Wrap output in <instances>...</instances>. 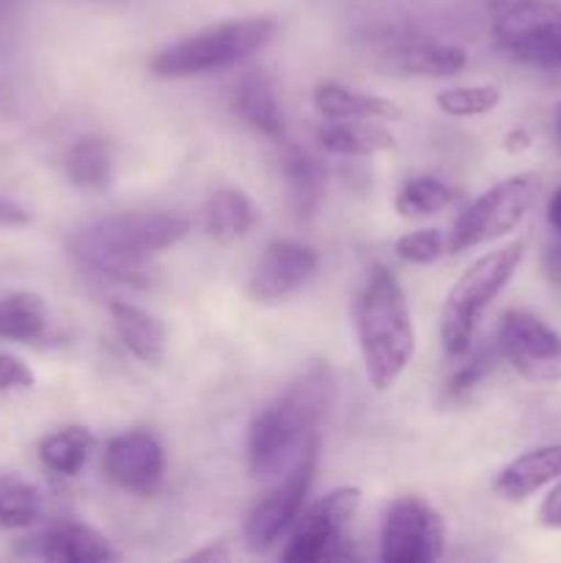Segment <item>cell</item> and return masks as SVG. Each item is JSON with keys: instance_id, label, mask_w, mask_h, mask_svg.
Instances as JSON below:
<instances>
[{"instance_id": "obj_24", "label": "cell", "mask_w": 561, "mask_h": 563, "mask_svg": "<svg viewBox=\"0 0 561 563\" xmlns=\"http://www.w3.org/2000/svg\"><path fill=\"white\" fill-rule=\"evenodd\" d=\"M66 176L77 190L102 192L113 185V152L110 143L99 135H86L72 143L66 154Z\"/></svg>"}, {"instance_id": "obj_8", "label": "cell", "mask_w": 561, "mask_h": 563, "mask_svg": "<svg viewBox=\"0 0 561 563\" xmlns=\"http://www.w3.org/2000/svg\"><path fill=\"white\" fill-rule=\"evenodd\" d=\"M317 451L319 438L308 440L306 449L286 467V476L248 511L245 539L253 550L273 548L286 531H292L295 520L302 515V506H306L308 493L314 487V476H317Z\"/></svg>"}, {"instance_id": "obj_22", "label": "cell", "mask_w": 561, "mask_h": 563, "mask_svg": "<svg viewBox=\"0 0 561 563\" xmlns=\"http://www.w3.org/2000/svg\"><path fill=\"white\" fill-rule=\"evenodd\" d=\"M317 143L330 154L341 157H369V154L388 152L396 146V137L388 126L374 119L363 121H330L319 126Z\"/></svg>"}, {"instance_id": "obj_6", "label": "cell", "mask_w": 561, "mask_h": 563, "mask_svg": "<svg viewBox=\"0 0 561 563\" xmlns=\"http://www.w3.org/2000/svg\"><path fill=\"white\" fill-rule=\"evenodd\" d=\"M495 47L534 69H561V3L493 0Z\"/></svg>"}, {"instance_id": "obj_17", "label": "cell", "mask_w": 561, "mask_h": 563, "mask_svg": "<svg viewBox=\"0 0 561 563\" xmlns=\"http://www.w3.org/2000/svg\"><path fill=\"white\" fill-rule=\"evenodd\" d=\"M391 69L407 77H454L468 66V53L457 44L432 38H405L388 53Z\"/></svg>"}, {"instance_id": "obj_30", "label": "cell", "mask_w": 561, "mask_h": 563, "mask_svg": "<svg viewBox=\"0 0 561 563\" xmlns=\"http://www.w3.org/2000/svg\"><path fill=\"white\" fill-rule=\"evenodd\" d=\"M493 366H495V352L482 350L479 355H473L471 361L462 363V366L451 374L449 383H446L443 396L449 401H462L465 396H471L473 390L484 383V377L493 372Z\"/></svg>"}, {"instance_id": "obj_37", "label": "cell", "mask_w": 561, "mask_h": 563, "mask_svg": "<svg viewBox=\"0 0 561 563\" xmlns=\"http://www.w3.org/2000/svg\"><path fill=\"white\" fill-rule=\"evenodd\" d=\"M553 137H556V143H559V148H561V104L556 108V113H553Z\"/></svg>"}, {"instance_id": "obj_13", "label": "cell", "mask_w": 561, "mask_h": 563, "mask_svg": "<svg viewBox=\"0 0 561 563\" xmlns=\"http://www.w3.org/2000/svg\"><path fill=\"white\" fill-rule=\"evenodd\" d=\"M319 253L297 240H273L253 264L248 291L256 302H280L317 275Z\"/></svg>"}, {"instance_id": "obj_15", "label": "cell", "mask_w": 561, "mask_h": 563, "mask_svg": "<svg viewBox=\"0 0 561 563\" xmlns=\"http://www.w3.org/2000/svg\"><path fill=\"white\" fill-rule=\"evenodd\" d=\"M280 176H284L286 201H289L292 214L300 223L317 218L324 203V190H328L322 163L302 146L286 143L284 152H280Z\"/></svg>"}, {"instance_id": "obj_32", "label": "cell", "mask_w": 561, "mask_h": 563, "mask_svg": "<svg viewBox=\"0 0 561 563\" xmlns=\"http://www.w3.org/2000/svg\"><path fill=\"white\" fill-rule=\"evenodd\" d=\"M539 526L561 531V482L544 495L542 506H539Z\"/></svg>"}, {"instance_id": "obj_23", "label": "cell", "mask_w": 561, "mask_h": 563, "mask_svg": "<svg viewBox=\"0 0 561 563\" xmlns=\"http://www.w3.org/2000/svg\"><path fill=\"white\" fill-rule=\"evenodd\" d=\"M50 324L47 302L33 291H6L0 295V341L36 344Z\"/></svg>"}, {"instance_id": "obj_35", "label": "cell", "mask_w": 561, "mask_h": 563, "mask_svg": "<svg viewBox=\"0 0 561 563\" xmlns=\"http://www.w3.org/2000/svg\"><path fill=\"white\" fill-rule=\"evenodd\" d=\"M548 223L553 225L556 231H561V187L550 196L548 201Z\"/></svg>"}, {"instance_id": "obj_1", "label": "cell", "mask_w": 561, "mask_h": 563, "mask_svg": "<svg viewBox=\"0 0 561 563\" xmlns=\"http://www.w3.org/2000/svg\"><path fill=\"white\" fill-rule=\"evenodd\" d=\"M187 231V218L174 212L105 214L72 234L69 256L88 275L116 284L146 286L152 280V258L179 245Z\"/></svg>"}, {"instance_id": "obj_19", "label": "cell", "mask_w": 561, "mask_h": 563, "mask_svg": "<svg viewBox=\"0 0 561 563\" xmlns=\"http://www.w3.org/2000/svg\"><path fill=\"white\" fill-rule=\"evenodd\" d=\"M561 478V443L526 451L504 467L495 478V493L506 500H526L544 484Z\"/></svg>"}, {"instance_id": "obj_12", "label": "cell", "mask_w": 561, "mask_h": 563, "mask_svg": "<svg viewBox=\"0 0 561 563\" xmlns=\"http://www.w3.org/2000/svg\"><path fill=\"white\" fill-rule=\"evenodd\" d=\"M105 473L116 487L138 498H154L165 487L168 460L152 432H124L105 449Z\"/></svg>"}, {"instance_id": "obj_26", "label": "cell", "mask_w": 561, "mask_h": 563, "mask_svg": "<svg viewBox=\"0 0 561 563\" xmlns=\"http://www.w3.org/2000/svg\"><path fill=\"white\" fill-rule=\"evenodd\" d=\"M44 498L33 484L14 476H0V528L25 531L42 520Z\"/></svg>"}, {"instance_id": "obj_28", "label": "cell", "mask_w": 561, "mask_h": 563, "mask_svg": "<svg viewBox=\"0 0 561 563\" xmlns=\"http://www.w3.org/2000/svg\"><path fill=\"white\" fill-rule=\"evenodd\" d=\"M501 99H504V93L495 82H479V86L446 88L435 97V104L451 119H471V115H484L495 110Z\"/></svg>"}, {"instance_id": "obj_11", "label": "cell", "mask_w": 561, "mask_h": 563, "mask_svg": "<svg viewBox=\"0 0 561 563\" xmlns=\"http://www.w3.org/2000/svg\"><path fill=\"white\" fill-rule=\"evenodd\" d=\"M498 352L520 377L531 383L561 379V335L534 313L512 308L501 317Z\"/></svg>"}, {"instance_id": "obj_14", "label": "cell", "mask_w": 561, "mask_h": 563, "mask_svg": "<svg viewBox=\"0 0 561 563\" xmlns=\"http://www.w3.org/2000/svg\"><path fill=\"white\" fill-rule=\"evenodd\" d=\"M14 553L22 555V559H42L55 563H102L119 559V553L110 548L102 533L94 531L91 526L72 520L55 522V526L44 528L33 537L20 539Z\"/></svg>"}, {"instance_id": "obj_18", "label": "cell", "mask_w": 561, "mask_h": 563, "mask_svg": "<svg viewBox=\"0 0 561 563\" xmlns=\"http://www.w3.org/2000/svg\"><path fill=\"white\" fill-rule=\"evenodd\" d=\"M258 220H262V212L240 187H218L204 209L207 234L220 245H234V242L245 240L256 229Z\"/></svg>"}, {"instance_id": "obj_9", "label": "cell", "mask_w": 561, "mask_h": 563, "mask_svg": "<svg viewBox=\"0 0 561 563\" xmlns=\"http://www.w3.org/2000/svg\"><path fill=\"white\" fill-rule=\"evenodd\" d=\"M361 506V489L339 487L319 498L295 520L289 542L280 550L286 563H319L339 555L346 526Z\"/></svg>"}, {"instance_id": "obj_7", "label": "cell", "mask_w": 561, "mask_h": 563, "mask_svg": "<svg viewBox=\"0 0 561 563\" xmlns=\"http://www.w3.org/2000/svg\"><path fill=\"white\" fill-rule=\"evenodd\" d=\"M537 190L539 181L531 174L509 176L484 190L457 218L449 236V253H465L515 231L537 201Z\"/></svg>"}, {"instance_id": "obj_4", "label": "cell", "mask_w": 561, "mask_h": 563, "mask_svg": "<svg viewBox=\"0 0 561 563\" xmlns=\"http://www.w3.org/2000/svg\"><path fill=\"white\" fill-rule=\"evenodd\" d=\"M278 22L273 16H242V20L215 22L179 42L165 44L148 58V71L163 80L209 75L229 69L251 55L262 53L273 42Z\"/></svg>"}, {"instance_id": "obj_5", "label": "cell", "mask_w": 561, "mask_h": 563, "mask_svg": "<svg viewBox=\"0 0 561 563\" xmlns=\"http://www.w3.org/2000/svg\"><path fill=\"white\" fill-rule=\"evenodd\" d=\"M522 253H526L522 242H506L471 262V267L457 278L440 311V341H443L446 355L462 357L471 352L479 319L487 311L490 302L506 289L512 275L520 267Z\"/></svg>"}, {"instance_id": "obj_34", "label": "cell", "mask_w": 561, "mask_h": 563, "mask_svg": "<svg viewBox=\"0 0 561 563\" xmlns=\"http://www.w3.org/2000/svg\"><path fill=\"white\" fill-rule=\"evenodd\" d=\"M544 273L561 289V242H553V245L544 251Z\"/></svg>"}, {"instance_id": "obj_20", "label": "cell", "mask_w": 561, "mask_h": 563, "mask_svg": "<svg viewBox=\"0 0 561 563\" xmlns=\"http://www.w3.org/2000/svg\"><path fill=\"white\" fill-rule=\"evenodd\" d=\"M110 322L135 361L143 366H157L165 352V328L157 317L127 300H113L108 306Z\"/></svg>"}, {"instance_id": "obj_16", "label": "cell", "mask_w": 561, "mask_h": 563, "mask_svg": "<svg viewBox=\"0 0 561 563\" xmlns=\"http://www.w3.org/2000/svg\"><path fill=\"white\" fill-rule=\"evenodd\" d=\"M234 108L240 119L245 121L251 130H256L264 137H284V110H280L278 91L275 82L262 66H253L237 82Z\"/></svg>"}, {"instance_id": "obj_33", "label": "cell", "mask_w": 561, "mask_h": 563, "mask_svg": "<svg viewBox=\"0 0 561 563\" xmlns=\"http://www.w3.org/2000/svg\"><path fill=\"white\" fill-rule=\"evenodd\" d=\"M31 220L33 214L28 212L22 203L0 196V229H22V225H28Z\"/></svg>"}, {"instance_id": "obj_27", "label": "cell", "mask_w": 561, "mask_h": 563, "mask_svg": "<svg viewBox=\"0 0 561 563\" xmlns=\"http://www.w3.org/2000/svg\"><path fill=\"white\" fill-rule=\"evenodd\" d=\"M454 198L457 190L446 181L435 179V176H416V179H407L399 187L394 198V209L402 218H429V214H438L440 209L449 207Z\"/></svg>"}, {"instance_id": "obj_21", "label": "cell", "mask_w": 561, "mask_h": 563, "mask_svg": "<svg viewBox=\"0 0 561 563\" xmlns=\"http://www.w3.org/2000/svg\"><path fill=\"white\" fill-rule=\"evenodd\" d=\"M314 104L328 121H396L402 110L391 99L361 93L355 88H344L339 82H322L314 91Z\"/></svg>"}, {"instance_id": "obj_25", "label": "cell", "mask_w": 561, "mask_h": 563, "mask_svg": "<svg viewBox=\"0 0 561 563\" xmlns=\"http://www.w3.org/2000/svg\"><path fill=\"white\" fill-rule=\"evenodd\" d=\"M94 454V434L86 427H66L38 443V462L50 473L75 478Z\"/></svg>"}, {"instance_id": "obj_10", "label": "cell", "mask_w": 561, "mask_h": 563, "mask_svg": "<svg viewBox=\"0 0 561 563\" xmlns=\"http://www.w3.org/2000/svg\"><path fill=\"white\" fill-rule=\"evenodd\" d=\"M446 526L427 500L407 495L391 504L380 531V559L385 563H432L443 559Z\"/></svg>"}, {"instance_id": "obj_36", "label": "cell", "mask_w": 561, "mask_h": 563, "mask_svg": "<svg viewBox=\"0 0 561 563\" xmlns=\"http://www.w3.org/2000/svg\"><path fill=\"white\" fill-rule=\"evenodd\" d=\"M190 559H196V561H201V559H220V561H226V559H229V553H226L223 548H215V544H209V548L190 553Z\"/></svg>"}, {"instance_id": "obj_31", "label": "cell", "mask_w": 561, "mask_h": 563, "mask_svg": "<svg viewBox=\"0 0 561 563\" xmlns=\"http://www.w3.org/2000/svg\"><path fill=\"white\" fill-rule=\"evenodd\" d=\"M36 383V374L31 372L22 357L9 355V352H0V394L6 390H28Z\"/></svg>"}, {"instance_id": "obj_3", "label": "cell", "mask_w": 561, "mask_h": 563, "mask_svg": "<svg viewBox=\"0 0 561 563\" xmlns=\"http://www.w3.org/2000/svg\"><path fill=\"white\" fill-rule=\"evenodd\" d=\"M358 350L374 390H391L410 366L416 352V328L407 297L388 267H374L355 311Z\"/></svg>"}, {"instance_id": "obj_29", "label": "cell", "mask_w": 561, "mask_h": 563, "mask_svg": "<svg viewBox=\"0 0 561 563\" xmlns=\"http://www.w3.org/2000/svg\"><path fill=\"white\" fill-rule=\"evenodd\" d=\"M396 256L407 264H435L446 251H449V242L440 234L438 229H418L410 231V234H402L396 240Z\"/></svg>"}, {"instance_id": "obj_2", "label": "cell", "mask_w": 561, "mask_h": 563, "mask_svg": "<svg viewBox=\"0 0 561 563\" xmlns=\"http://www.w3.org/2000/svg\"><path fill=\"white\" fill-rule=\"evenodd\" d=\"M336 399L328 366L306 368L273 405L264 407L248 432V467L256 478H275L297 460Z\"/></svg>"}]
</instances>
